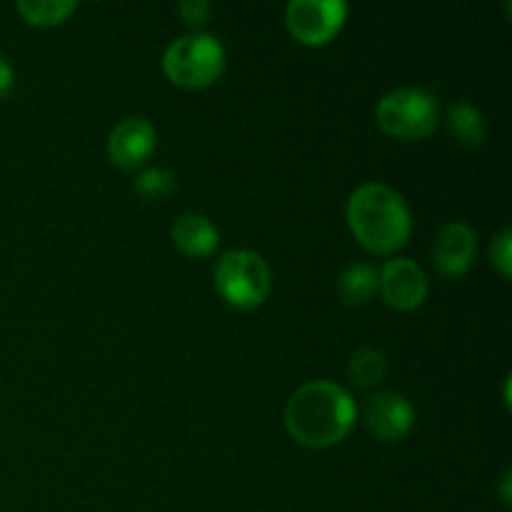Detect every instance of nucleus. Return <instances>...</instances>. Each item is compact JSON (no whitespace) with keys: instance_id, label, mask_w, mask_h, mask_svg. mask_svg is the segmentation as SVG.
Masks as SVG:
<instances>
[{"instance_id":"nucleus-20","label":"nucleus","mask_w":512,"mask_h":512,"mask_svg":"<svg viewBox=\"0 0 512 512\" xmlns=\"http://www.w3.org/2000/svg\"><path fill=\"white\" fill-rule=\"evenodd\" d=\"M503 503L510 505V470L503 475Z\"/></svg>"},{"instance_id":"nucleus-10","label":"nucleus","mask_w":512,"mask_h":512,"mask_svg":"<svg viewBox=\"0 0 512 512\" xmlns=\"http://www.w3.org/2000/svg\"><path fill=\"white\" fill-rule=\"evenodd\" d=\"M478 253V235L463 220L443 225L433 240V263L445 278H460L468 273Z\"/></svg>"},{"instance_id":"nucleus-3","label":"nucleus","mask_w":512,"mask_h":512,"mask_svg":"<svg viewBox=\"0 0 512 512\" xmlns=\"http://www.w3.org/2000/svg\"><path fill=\"white\" fill-rule=\"evenodd\" d=\"M225 48L215 35L188 33L165 48L163 73L180 88H208L223 75Z\"/></svg>"},{"instance_id":"nucleus-4","label":"nucleus","mask_w":512,"mask_h":512,"mask_svg":"<svg viewBox=\"0 0 512 512\" xmlns=\"http://www.w3.org/2000/svg\"><path fill=\"white\" fill-rule=\"evenodd\" d=\"M215 290L238 310H255L273 290V273L263 255L253 250H230L215 263Z\"/></svg>"},{"instance_id":"nucleus-2","label":"nucleus","mask_w":512,"mask_h":512,"mask_svg":"<svg viewBox=\"0 0 512 512\" xmlns=\"http://www.w3.org/2000/svg\"><path fill=\"white\" fill-rule=\"evenodd\" d=\"M350 233L375 255H393L405 248L413 233V213L395 188L385 183H363L345 205Z\"/></svg>"},{"instance_id":"nucleus-16","label":"nucleus","mask_w":512,"mask_h":512,"mask_svg":"<svg viewBox=\"0 0 512 512\" xmlns=\"http://www.w3.org/2000/svg\"><path fill=\"white\" fill-rule=\"evenodd\" d=\"M135 193L145 200H160L175 190V175L165 168H148L135 178Z\"/></svg>"},{"instance_id":"nucleus-15","label":"nucleus","mask_w":512,"mask_h":512,"mask_svg":"<svg viewBox=\"0 0 512 512\" xmlns=\"http://www.w3.org/2000/svg\"><path fill=\"white\" fill-rule=\"evenodd\" d=\"M385 370H388V358L378 348H360L350 358L348 378L358 388H373L383 380Z\"/></svg>"},{"instance_id":"nucleus-8","label":"nucleus","mask_w":512,"mask_h":512,"mask_svg":"<svg viewBox=\"0 0 512 512\" xmlns=\"http://www.w3.org/2000/svg\"><path fill=\"white\" fill-rule=\"evenodd\" d=\"M363 423L370 433L385 443L403 440L415 425V408L405 395L395 390H380L363 405Z\"/></svg>"},{"instance_id":"nucleus-17","label":"nucleus","mask_w":512,"mask_h":512,"mask_svg":"<svg viewBox=\"0 0 512 512\" xmlns=\"http://www.w3.org/2000/svg\"><path fill=\"white\" fill-rule=\"evenodd\" d=\"M490 263L495 265L503 278H510L512 275V230L500 228L498 233L493 235V243H490Z\"/></svg>"},{"instance_id":"nucleus-6","label":"nucleus","mask_w":512,"mask_h":512,"mask_svg":"<svg viewBox=\"0 0 512 512\" xmlns=\"http://www.w3.org/2000/svg\"><path fill=\"white\" fill-rule=\"evenodd\" d=\"M348 18L343 0H290L285 5V25L290 35L303 45L330 43Z\"/></svg>"},{"instance_id":"nucleus-13","label":"nucleus","mask_w":512,"mask_h":512,"mask_svg":"<svg viewBox=\"0 0 512 512\" xmlns=\"http://www.w3.org/2000/svg\"><path fill=\"white\" fill-rule=\"evenodd\" d=\"M445 128L465 148H478L485 140L483 113L468 100H458L445 113Z\"/></svg>"},{"instance_id":"nucleus-18","label":"nucleus","mask_w":512,"mask_h":512,"mask_svg":"<svg viewBox=\"0 0 512 512\" xmlns=\"http://www.w3.org/2000/svg\"><path fill=\"white\" fill-rule=\"evenodd\" d=\"M178 13L190 28H200L208 20L210 3L208 0H183V3H178Z\"/></svg>"},{"instance_id":"nucleus-1","label":"nucleus","mask_w":512,"mask_h":512,"mask_svg":"<svg viewBox=\"0 0 512 512\" xmlns=\"http://www.w3.org/2000/svg\"><path fill=\"white\" fill-rule=\"evenodd\" d=\"M358 405L343 385L313 380L290 395L285 405V428L298 445L310 450L333 448L355 428Z\"/></svg>"},{"instance_id":"nucleus-11","label":"nucleus","mask_w":512,"mask_h":512,"mask_svg":"<svg viewBox=\"0 0 512 512\" xmlns=\"http://www.w3.org/2000/svg\"><path fill=\"white\" fill-rule=\"evenodd\" d=\"M175 248L190 258H208L215 253L220 243V233L213 220L200 213H185L170 228Z\"/></svg>"},{"instance_id":"nucleus-9","label":"nucleus","mask_w":512,"mask_h":512,"mask_svg":"<svg viewBox=\"0 0 512 512\" xmlns=\"http://www.w3.org/2000/svg\"><path fill=\"white\" fill-rule=\"evenodd\" d=\"M158 145V133L153 123L140 115L125 118L110 130L108 135V158L110 163L123 170H135L150 160Z\"/></svg>"},{"instance_id":"nucleus-14","label":"nucleus","mask_w":512,"mask_h":512,"mask_svg":"<svg viewBox=\"0 0 512 512\" xmlns=\"http://www.w3.org/2000/svg\"><path fill=\"white\" fill-rule=\"evenodd\" d=\"M78 10L75 0H20L18 13L28 20L30 25L38 28H50V25H60L68 20Z\"/></svg>"},{"instance_id":"nucleus-19","label":"nucleus","mask_w":512,"mask_h":512,"mask_svg":"<svg viewBox=\"0 0 512 512\" xmlns=\"http://www.w3.org/2000/svg\"><path fill=\"white\" fill-rule=\"evenodd\" d=\"M13 85H15L13 65L8 63V58H5V55H0V100H3L10 90H13Z\"/></svg>"},{"instance_id":"nucleus-7","label":"nucleus","mask_w":512,"mask_h":512,"mask_svg":"<svg viewBox=\"0 0 512 512\" xmlns=\"http://www.w3.org/2000/svg\"><path fill=\"white\" fill-rule=\"evenodd\" d=\"M428 275L415 260L393 258L378 270V293L395 310H415L428 298Z\"/></svg>"},{"instance_id":"nucleus-12","label":"nucleus","mask_w":512,"mask_h":512,"mask_svg":"<svg viewBox=\"0 0 512 512\" xmlns=\"http://www.w3.org/2000/svg\"><path fill=\"white\" fill-rule=\"evenodd\" d=\"M378 293V270L368 263H353L340 273L338 298L348 308H360L370 303Z\"/></svg>"},{"instance_id":"nucleus-5","label":"nucleus","mask_w":512,"mask_h":512,"mask_svg":"<svg viewBox=\"0 0 512 512\" xmlns=\"http://www.w3.org/2000/svg\"><path fill=\"white\" fill-rule=\"evenodd\" d=\"M375 120L380 130L398 140H423L438 128L440 103L425 88H395L378 100Z\"/></svg>"}]
</instances>
